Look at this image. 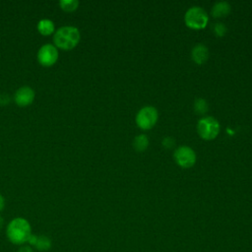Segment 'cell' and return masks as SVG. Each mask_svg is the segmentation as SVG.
<instances>
[{
  "instance_id": "1",
  "label": "cell",
  "mask_w": 252,
  "mask_h": 252,
  "mask_svg": "<svg viewBox=\"0 0 252 252\" xmlns=\"http://www.w3.org/2000/svg\"><path fill=\"white\" fill-rule=\"evenodd\" d=\"M32 234V226L24 218L13 219L6 228L8 240L15 245H25Z\"/></svg>"
},
{
  "instance_id": "2",
  "label": "cell",
  "mask_w": 252,
  "mask_h": 252,
  "mask_svg": "<svg viewBox=\"0 0 252 252\" xmlns=\"http://www.w3.org/2000/svg\"><path fill=\"white\" fill-rule=\"evenodd\" d=\"M81 34L76 27L66 26L58 29L53 36L55 45L64 50L74 48L80 41Z\"/></svg>"
},
{
  "instance_id": "3",
  "label": "cell",
  "mask_w": 252,
  "mask_h": 252,
  "mask_svg": "<svg viewBox=\"0 0 252 252\" xmlns=\"http://www.w3.org/2000/svg\"><path fill=\"white\" fill-rule=\"evenodd\" d=\"M185 23L192 29H202L209 21L208 13L200 6H192L187 9L184 16Z\"/></svg>"
},
{
  "instance_id": "4",
  "label": "cell",
  "mask_w": 252,
  "mask_h": 252,
  "mask_svg": "<svg viewBox=\"0 0 252 252\" xmlns=\"http://www.w3.org/2000/svg\"><path fill=\"white\" fill-rule=\"evenodd\" d=\"M220 123L213 116H205L198 121L197 130L199 135L204 139H213L220 132Z\"/></svg>"
},
{
  "instance_id": "5",
  "label": "cell",
  "mask_w": 252,
  "mask_h": 252,
  "mask_svg": "<svg viewBox=\"0 0 252 252\" xmlns=\"http://www.w3.org/2000/svg\"><path fill=\"white\" fill-rule=\"evenodd\" d=\"M158 117V109L153 105H146L137 112L136 123L143 129H149L155 125Z\"/></svg>"
},
{
  "instance_id": "6",
  "label": "cell",
  "mask_w": 252,
  "mask_h": 252,
  "mask_svg": "<svg viewBox=\"0 0 252 252\" xmlns=\"http://www.w3.org/2000/svg\"><path fill=\"white\" fill-rule=\"evenodd\" d=\"M174 158L179 165L189 167L192 166L196 161V153L191 147L182 145L174 151Z\"/></svg>"
},
{
  "instance_id": "7",
  "label": "cell",
  "mask_w": 252,
  "mask_h": 252,
  "mask_svg": "<svg viewBox=\"0 0 252 252\" xmlns=\"http://www.w3.org/2000/svg\"><path fill=\"white\" fill-rule=\"evenodd\" d=\"M58 59V51L57 48L52 44H44L42 45L37 52V60L38 62L45 67L52 66L56 63Z\"/></svg>"
},
{
  "instance_id": "8",
  "label": "cell",
  "mask_w": 252,
  "mask_h": 252,
  "mask_svg": "<svg viewBox=\"0 0 252 252\" xmlns=\"http://www.w3.org/2000/svg\"><path fill=\"white\" fill-rule=\"evenodd\" d=\"M34 99V91L28 87L24 86L17 90L15 93V101L19 106H27L31 104Z\"/></svg>"
},
{
  "instance_id": "9",
  "label": "cell",
  "mask_w": 252,
  "mask_h": 252,
  "mask_svg": "<svg viewBox=\"0 0 252 252\" xmlns=\"http://www.w3.org/2000/svg\"><path fill=\"white\" fill-rule=\"evenodd\" d=\"M191 55L193 60L198 63L202 64L204 63L208 57H209V49L204 43H197L191 51Z\"/></svg>"
},
{
  "instance_id": "10",
  "label": "cell",
  "mask_w": 252,
  "mask_h": 252,
  "mask_svg": "<svg viewBox=\"0 0 252 252\" xmlns=\"http://www.w3.org/2000/svg\"><path fill=\"white\" fill-rule=\"evenodd\" d=\"M229 11H230V4L224 0L216 2L212 8V14L215 17L225 16L229 13Z\"/></svg>"
},
{
  "instance_id": "11",
  "label": "cell",
  "mask_w": 252,
  "mask_h": 252,
  "mask_svg": "<svg viewBox=\"0 0 252 252\" xmlns=\"http://www.w3.org/2000/svg\"><path fill=\"white\" fill-rule=\"evenodd\" d=\"M33 247L40 251V252H46L48 250L51 249L52 247V241L51 239L46 236V235H36V239H35V243L33 245Z\"/></svg>"
},
{
  "instance_id": "12",
  "label": "cell",
  "mask_w": 252,
  "mask_h": 252,
  "mask_svg": "<svg viewBox=\"0 0 252 252\" xmlns=\"http://www.w3.org/2000/svg\"><path fill=\"white\" fill-rule=\"evenodd\" d=\"M38 32L43 35H49L54 32V24L48 19H42L37 24Z\"/></svg>"
},
{
  "instance_id": "13",
  "label": "cell",
  "mask_w": 252,
  "mask_h": 252,
  "mask_svg": "<svg viewBox=\"0 0 252 252\" xmlns=\"http://www.w3.org/2000/svg\"><path fill=\"white\" fill-rule=\"evenodd\" d=\"M133 145L137 151H144L149 145V139L145 134L137 135L133 141Z\"/></svg>"
},
{
  "instance_id": "14",
  "label": "cell",
  "mask_w": 252,
  "mask_h": 252,
  "mask_svg": "<svg viewBox=\"0 0 252 252\" xmlns=\"http://www.w3.org/2000/svg\"><path fill=\"white\" fill-rule=\"evenodd\" d=\"M59 4L62 10L66 12H73L78 8L79 1L78 0H61Z\"/></svg>"
},
{
  "instance_id": "15",
  "label": "cell",
  "mask_w": 252,
  "mask_h": 252,
  "mask_svg": "<svg viewBox=\"0 0 252 252\" xmlns=\"http://www.w3.org/2000/svg\"><path fill=\"white\" fill-rule=\"evenodd\" d=\"M194 109L196 110V112L198 113H205L208 109V103L204 98H197L194 101Z\"/></svg>"
},
{
  "instance_id": "16",
  "label": "cell",
  "mask_w": 252,
  "mask_h": 252,
  "mask_svg": "<svg viewBox=\"0 0 252 252\" xmlns=\"http://www.w3.org/2000/svg\"><path fill=\"white\" fill-rule=\"evenodd\" d=\"M214 32L217 35H223L226 32V27L222 23H216L214 25Z\"/></svg>"
},
{
  "instance_id": "17",
  "label": "cell",
  "mask_w": 252,
  "mask_h": 252,
  "mask_svg": "<svg viewBox=\"0 0 252 252\" xmlns=\"http://www.w3.org/2000/svg\"><path fill=\"white\" fill-rule=\"evenodd\" d=\"M174 144H175V140L172 138V137H170V136H167V137H165L163 140H162V145L165 147V148H172L173 146H174Z\"/></svg>"
},
{
  "instance_id": "18",
  "label": "cell",
  "mask_w": 252,
  "mask_h": 252,
  "mask_svg": "<svg viewBox=\"0 0 252 252\" xmlns=\"http://www.w3.org/2000/svg\"><path fill=\"white\" fill-rule=\"evenodd\" d=\"M18 252H34L33 248L30 245H21V247L18 249Z\"/></svg>"
},
{
  "instance_id": "19",
  "label": "cell",
  "mask_w": 252,
  "mask_h": 252,
  "mask_svg": "<svg viewBox=\"0 0 252 252\" xmlns=\"http://www.w3.org/2000/svg\"><path fill=\"white\" fill-rule=\"evenodd\" d=\"M4 206H5V201H4L3 196L0 194V212L4 209Z\"/></svg>"
},
{
  "instance_id": "20",
  "label": "cell",
  "mask_w": 252,
  "mask_h": 252,
  "mask_svg": "<svg viewBox=\"0 0 252 252\" xmlns=\"http://www.w3.org/2000/svg\"><path fill=\"white\" fill-rule=\"evenodd\" d=\"M3 224H4V220H3V218L0 216V229L2 228Z\"/></svg>"
}]
</instances>
